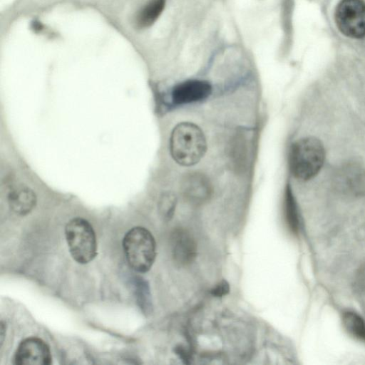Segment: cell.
I'll return each instance as SVG.
<instances>
[{
	"instance_id": "15",
	"label": "cell",
	"mask_w": 365,
	"mask_h": 365,
	"mask_svg": "<svg viewBox=\"0 0 365 365\" xmlns=\"http://www.w3.org/2000/svg\"><path fill=\"white\" fill-rule=\"evenodd\" d=\"M229 292L230 284L226 280L223 279L211 289L210 293L214 297H222L227 295Z\"/></svg>"
},
{
	"instance_id": "1",
	"label": "cell",
	"mask_w": 365,
	"mask_h": 365,
	"mask_svg": "<svg viewBox=\"0 0 365 365\" xmlns=\"http://www.w3.org/2000/svg\"><path fill=\"white\" fill-rule=\"evenodd\" d=\"M170 149L177 163L182 166L194 165L203 158L207 150L204 133L192 123H178L172 131Z\"/></svg>"
},
{
	"instance_id": "8",
	"label": "cell",
	"mask_w": 365,
	"mask_h": 365,
	"mask_svg": "<svg viewBox=\"0 0 365 365\" xmlns=\"http://www.w3.org/2000/svg\"><path fill=\"white\" fill-rule=\"evenodd\" d=\"M212 93L210 83L202 80H188L175 86L171 93L173 103L183 105L206 99Z\"/></svg>"
},
{
	"instance_id": "16",
	"label": "cell",
	"mask_w": 365,
	"mask_h": 365,
	"mask_svg": "<svg viewBox=\"0 0 365 365\" xmlns=\"http://www.w3.org/2000/svg\"><path fill=\"white\" fill-rule=\"evenodd\" d=\"M355 284L357 288L365 290V264L359 270Z\"/></svg>"
},
{
	"instance_id": "6",
	"label": "cell",
	"mask_w": 365,
	"mask_h": 365,
	"mask_svg": "<svg viewBox=\"0 0 365 365\" xmlns=\"http://www.w3.org/2000/svg\"><path fill=\"white\" fill-rule=\"evenodd\" d=\"M51 361L49 346L37 337L24 339L19 344L14 356L16 365H50Z\"/></svg>"
},
{
	"instance_id": "12",
	"label": "cell",
	"mask_w": 365,
	"mask_h": 365,
	"mask_svg": "<svg viewBox=\"0 0 365 365\" xmlns=\"http://www.w3.org/2000/svg\"><path fill=\"white\" fill-rule=\"evenodd\" d=\"M284 213L286 223L289 230L294 235L299 230V217L294 196L289 185L284 190Z\"/></svg>"
},
{
	"instance_id": "5",
	"label": "cell",
	"mask_w": 365,
	"mask_h": 365,
	"mask_svg": "<svg viewBox=\"0 0 365 365\" xmlns=\"http://www.w3.org/2000/svg\"><path fill=\"white\" fill-rule=\"evenodd\" d=\"M339 30L351 38L365 36V2L363 0H341L335 11Z\"/></svg>"
},
{
	"instance_id": "13",
	"label": "cell",
	"mask_w": 365,
	"mask_h": 365,
	"mask_svg": "<svg viewBox=\"0 0 365 365\" xmlns=\"http://www.w3.org/2000/svg\"><path fill=\"white\" fill-rule=\"evenodd\" d=\"M342 322L349 334L365 341V323L359 315L351 312H346L343 315Z\"/></svg>"
},
{
	"instance_id": "9",
	"label": "cell",
	"mask_w": 365,
	"mask_h": 365,
	"mask_svg": "<svg viewBox=\"0 0 365 365\" xmlns=\"http://www.w3.org/2000/svg\"><path fill=\"white\" fill-rule=\"evenodd\" d=\"M172 253L175 262L186 265L197 255V244L192 235L183 229L176 230L172 235Z\"/></svg>"
},
{
	"instance_id": "2",
	"label": "cell",
	"mask_w": 365,
	"mask_h": 365,
	"mask_svg": "<svg viewBox=\"0 0 365 365\" xmlns=\"http://www.w3.org/2000/svg\"><path fill=\"white\" fill-rule=\"evenodd\" d=\"M325 158L322 143L314 137H306L294 142L289 150V165L296 178L308 180L321 170Z\"/></svg>"
},
{
	"instance_id": "4",
	"label": "cell",
	"mask_w": 365,
	"mask_h": 365,
	"mask_svg": "<svg viewBox=\"0 0 365 365\" xmlns=\"http://www.w3.org/2000/svg\"><path fill=\"white\" fill-rule=\"evenodd\" d=\"M65 235L70 252L77 262L87 264L95 258L96 237L87 220L81 217L71 220L66 225Z\"/></svg>"
},
{
	"instance_id": "10",
	"label": "cell",
	"mask_w": 365,
	"mask_h": 365,
	"mask_svg": "<svg viewBox=\"0 0 365 365\" xmlns=\"http://www.w3.org/2000/svg\"><path fill=\"white\" fill-rule=\"evenodd\" d=\"M8 202L13 212L19 215H26L34 208L36 195L31 189L19 187L9 192Z\"/></svg>"
},
{
	"instance_id": "17",
	"label": "cell",
	"mask_w": 365,
	"mask_h": 365,
	"mask_svg": "<svg viewBox=\"0 0 365 365\" xmlns=\"http://www.w3.org/2000/svg\"><path fill=\"white\" fill-rule=\"evenodd\" d=\"M175 351L185 363H188L189 354L184 347L179 346L175 348Z\"/></svg>"
},
{
	"instance_id": "3",
	"label": "cell",
	"mask_w": 365,
	"mask_h": 365,
	"mask_svg": "<svg viewBox=\"0 0 365 365\" xmlns=\"http://www.w3.org/2000/svg\"><path fill=\"white\" fill-rule=\"evenodd\" d=\"M123 247L130 267L140 273L148 272L156 255L155 241L145 228L135 227L125 235Z\"/></svg>"
},
{
	"instance_id": "11",
	"label": "cell",
	"mask_w": 365,
	"mask_h": 365,
	"mask_svg": "<svg viewBox=\"0 0 365 365\" xmlns=\"http://www.w3.org/2000/svg\"><path fill=\"white\" fill-rule=\"evenodd\" d=\"M165 0H150L139 11L136 17V25L139 28L150 26L164 9Z\"/></svg>"
},
{
	"instance_id": "14",
	"label": "cell",
	"mask_w": 365,
	"mask_h": 365,
	"mask_svg": "<svg viewBox=\"0 0 365 365\" xmlns=\"http://www.w3.org/2000/svg\"><path fill=\"white\" fill-rule=\"evenodd\" d=\"M176 204L177 198L173 193L163 194L159 202V210L163 218L169 220L173 217Z\"/></svg>"
},
{
	"instance_id": "7",
	"label": "cell",
	"mask_w": 365,
	"mask_h": 365,
	"mask_svg": "<svg viewBox=\"0 0 365 365\" xmlns=\"http://www.w3.org/2000/svg\"><path fill=\"white\" fill-rule=\"evenodd\" d=\"M180 188L184 197L195 205L207 202L212 193L210 180L200 172L187 173L182 179Z\"/></svg>"
},
{
	"instance_id": "18",
	"label": "cell",
	"mask_w": 365,
	"mask_h": 365,
	"mask_svg": "<svg viewBox=\"0 0 365 365\" xmlns=\"http://www.w3.org/2000/svg\"><path fill=\"white\" fill-rule=\"evenodd\" d=\"M42 27L43 26H42L41 24L38 21H34L33 23V29L35 31L41 30Z\"/></svg>"
}]
</instances>
